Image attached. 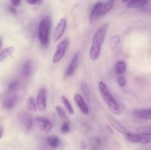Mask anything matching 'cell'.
I'll list each match as a JSON object with an SVG mask.
<instances>
[{
  "label": "cell",
  "mask_w": 151,
  "mask_h": 150,
  "mask_svg": "<svg viewBox=\"0 0 151 150\" xmlns=\"http://www.w3.org/2000/svg\"><path fill=\"white\" fill-rule=\"evenodd\" d=\"M109 26V24L106 23L101 25L96 30L94 37H93L89 51V57L91 60L95 61V60H98L99 57H100V54H101L102 46L104 43V40L106 38V32H107Z\"/></svg>",
  "instance_id": "obj_1"
},
{
  "label": "cell",
  "mask_w": 151,
  "mask_h": 150,
  "mask_svg": "<svg viewBox=\"0 0 151 150\" xmlns=\"http://www.w3.org/2000/svg\"><path fill=\"white\" fill-rule=\"evenodd\" d=\"M98 88L100 91V95L103 98V101L107 105L108 108L113 114L116 116H119L121 114V108L119 104L116 101L115 99L114 98L113 95L111 93L110 90L108 88L107 85L105 82L100 81L98 83Z\"/></svg>",
  "instance_id": "obj_2"
},
{
  "label": "cell",
  "mask_w": 151,
  "mask_h": 150,
  "mask_svg": "<svg viewBox=\"0 0 151 150\" xmlns=\"http://www.w3.org/2000/svg\"><path fill=\"white\" fill-rule=\"evenodd\" d=\"M52 20L50 16H45L41 19L38 25V38L40 43L44 46H47L50 41Z\"/></svg>",
  "instance_id": "obj_3"
},
{
  "label": "cell",
  "mask_w": 151,
  "mask_h": 150,
  "mask_svg": "<svg viewBox=\"0 0 151 150\" xmlns=\"http://www.w3.org/2000/svg\"><path fill=\"white\" fill-rule=\"evenodd\" d=\"M125 138L129 142L135 144H146L151 142V132L148 133H132L129 132L125 135Z\"/></svg>",
  "instance_id": "obj_4"
},
{
  "label": "cell",
  "mask_w": 151,
  "mask_h": 150,
  "mask_svg": "<svg viewBox=\"0 0 151 150\" xmlns=\"http://www.w3.org/2000/svg\"><path fill=\"white\" fill-rule=\"evenodd\" d=\"M69 44V41L68 39H65L63 41H62L60 43H59L58 45L56 47L55 52L54 56H53V63H57L62 60V58L64 56L65 53H66V50H67Z\"/></svg>",
  "instance_id": "obj_5"
},
{
  "label": "cell",
  "mask_w": 151,
  "mask_h": 150,
  "mask_svg": "<svg viewBox=\"0 0 151 150\" xmlns=\"http://www.w3.org/2000/svg\"><path fill=\"white\" fill-rule=\"evenodd\" d=\"M37 107L39 111L43 112L47 107V93L44 88H41L37 94L36 97Z\"/></svg>",
  "instance_id": "obj_6"
},
{
  "label": "cell",
  "mask_w": 151,
  "mask_h": 150,
  "mask_svg": "<svg viewBox=\"0 0 151 150\" xmlns=\"http://www.w3.org/2000/svg\"><path fill=\"white\" fill-rule=\"evenodd\" d=\"M106 118H107L108 121H109L110 124L111 125L116 131H118L119 133L126 135L127 134H128L130 132V131L128 130L126 127H125L122 124H120V122L116 120L115 118H114L113 116H110L109 114H107Z\"/></svg>",
  "instance_id": "obj_7"
},
{
  "label": "cell",
  "mask_w": 151,
  "mask_h": 150,
  "mask_svg": "<svg viewBox=\"0 0 151 150\" xmlns=\"http://www.w3.org/2000/svg\"><path fill=\"white\" fill-rule=\"evenodd\" d=\"M66 28V19H61L58 24H57L56 27L55 28L54 32H53V38L54 41H58V40L60 39L62 36H63V33H64L65 30Z\"/></svg>",
  "instance_id": "obj_8"
},
{
  "label": "cell",
  "mask_w": 151,
  "mask_h": 150,
  "mask_svg": "<svg viewBox=\"0 0 151 150\" xmlns=\"http://www.w3.org/2000/svg\"><path fill=\"white\" fill-rule=\"evenodd\" d=\"M35 121L36 124L41 129L46 131V132H50L52 129V124L47 118L42 117V116H38V117L35 118Z\"/></svg>",
  "instance_id": "obj_9"
},
{
  "label": "cell",
  "mask_w": 151,
  "mask_h": 150,
  "mask_svg": "<svg viewBox=\"0 0 151 150\" xmlns=\"http://www.w3.org/2000/svg\"><path fill=\"white\" fill-rule=\"evenodd\" d=\"M21 124L24 126L27 130H29L33 124V121L30 115L27 113H21L19 116Z\"/></svg>",
  "instance_id": "obj_10"
},
{
  "label": "cell",
  "mask_w": 151,
  "mask_h": 150,
  "mask_svg": "<svg viewBox=\"0 0 151 150\" xmlns=\"http://www.w3.org/2000/svg\"><path fill=\"white\" fill-rule=\"evenodd\" d=\"M78 63H79V53L78 52L74 55L73 58L72 59L69 66H68L67 69H66V76H71L75 74V71H76L77 68H78Z\"/></svg>",
  "instance_id": "obj_11"
},
{
  "label": "cell",
  "mask_w": 151,
  "mask_h": 150,
  "mask_svg": "<svg viewBox=\"0 0 151 150\" xmlns=\"http://www.w3.org/2000/svg\"><path fill=\"white\" fill-rule=\"evenodd\" d=\"M133 116L137 119L144 120H151V108L136 109L133 112Z\"/></svg>",
  "instance_id": "obj_12"
},
{
  "label": "cell",
  "mask_w": 151,
  "mask_h": 150,
  "mask_svg": "<svg viewBox=\"0 0 151 150\" xmlns=\"http://www.w3.org/2000/svg\"><path fill=\"white\" fill-rule=\"evenodd\" d=\"M17 101V96L15 94H11L4 99L2 105L6 110H11L15 107Z\"/></svg>",
  "instance_id": "obj_13"
},
{
  "label": "cell",
  "mask_w": 151,
  "mask_h": 150,
  "mask_svg": "<svg viewBox=\"0 0 151 150\" xmlns=\"http://www.w3.org/2000/svg\"><path fill=\"white\" fill-rule=\"evenodd\" d=\"M74 99H75V103L83 113H84L85 115H88L89 113V109H88V105L86 104L82 96L80 95V94H76L74 97Z\"/></svg>",
  "instance_id": "obj_14"
},
{
  "label": "cell",
  "mask_w": 151,
  "mask_h": 150,
  "mask_svg": "<svg viewBox=\"0 0 151 150\" xmlns=\"http://www.w3.org/2000/svg\"><path fill=\"white\" fill-rule=\"evenodd\" d=\"M151 0H122L124 3H127V7L128 8L134 9L142 7L149 3Z\"/></svg>",
  "instance_id": "obj_15"
},
{
  "label": "cell",
  "mask_w": 151,
  "mask_h": 150,
  "mask_svg": "<svg viewBox=\"0 0 151 150\" xmlns=\"http://www.w3.org/2000/svg\"><path fill=\"white\" fill-rule=\"evenodd\" d=\"M103 4L102 2H98L94 5V8L91 10V15H90V23H92L94 21L97 20L99 17H100V14H101L102 7H103Z\"/></svg>",
  "instance_id": "obj_16"
},
{
  "label": "cell",
  "mask_w": 151,
  "mask_h": 150,
  "mask_svg": "<svg viewBox=\"0 0 151 150\" xmlns=\"http://www.w3.org/2000/svg\"><path fill=\"white\" fill-rule=\"evenodd\" d=\"M15 51V48L13 46H10L5 48L0 52V61L2 62L8 58L10 56L12 55Z\"/></svg>",
  "instance_id": "obj_17"
},
{
  "label": "cell",
  "mask_w": 151,
  "mask_h": 150,
  "mask_svg": "<svg viewBox=\"0 0 151 150\" xmlns=\"http://www.w3.org/2000/svg\"><path fill=\"white\" fill-rule=\"evenodd\" d=\"M127 66L125 62L122 61V60H119V61L116 62L115 64V71L116 73L119 75H122L125 71H126Z\"/></svg>",
  "instance_id": "obj_18"
},
{
  "label": "cell",
  "mask_w": 151,
  "mask_h": 150,
  "mask_svg": "<svg viewBox=\"0 0 151 150\" xmlns=\"http://www.w3.org/2000/svg\"><path fill=\"white\" fill-rule=\"evenodd\" d=\"M47 142L50 147L55 149L57 148L59 146V144H60V140H59V138H58L57 136L51 135V136L47 137Z\"/></svg>",
  "instance_id": "obj_19"
},
{
  "label": "cell",
  "mask_w": 151,
  "mask_h": 150,
  "mask_svg": "<svg viewBox=\"0 0 151 150\" xmlns=\"http://www.w3.org/2000/svg\"><path fill=\"white\" fill-rule=\"evenodd\" d=\"M31 73H32V66H31L30 61L28 60L24 65L23 69H22V74L24 77H28L31 74Z\"/></svg>",
  "instance_id": "obj_20"
},
{
  "label": "cell",
  "mask_w": 151,
  "mask_h": 150,
  "mask_svg": "<svg viewBox=\"0 0 151 150\" xmlns=\"http://www.w3.org/2000/svg\"><path fill=\"white\" fill-rule=\"evenodd\" d=\"M27 107L30 111H36L37 110L38 107H37L36 101L33 97L30 96L28 98L27 101Z\"/></svg>",
  "instance_id": "obj_21"
},
{
  "label": "cell",
  "mask_w": 151,
  "mask_h": 150,
  "mask_svg": "<svg viewBox=\"0 0 151 150\" xmlns=\"http://www.w3.org/2000/svg\"><path fill=\"white\" fill-rule=\"evenodd\" d=\"M81 86L84 96H85V98L89 101L90 99H91V94H90V90L89 88H88V85H87L85 82H82L81 84Z\"/></svg>",
  "instance_id": "obj_22"
},
{
  "label": "cell",
  "mask_w": 151,
  "mask_h": 150,
  "mask_svg": "<svg viewBox=\"0 0 151 150\" xmlns=\"http://www.w3.org/2000/svg\"><path fill=\"white\" fill-rule=\"evenodd\" d=\"M61 101H62V103L64 104L66 110H68V112H69L71 115H73L74 113H75V110H74L73 107L72 106V104H71L70 101H69V99H68L66 96H63L61 97Z\"/></svg>",
  "instance_id": "obj_23"
},
{
  "label": "cell",
  "mask_w": 151,
  "mask_h": 150,
  "mask_svg": "<svg viewBox=\"0 0 151 150\" xmlns=\"http://www.w3.org/2000/svg\"><path fill=\"white\" fill-rule=\"evenodd\" d=\"M120 43V37L119 35H115L112 36L109 40V46L111 49H115L119 46Z\"/></svg>",
  "instance_id": "obj_24"
},
{
  "label": "cell",
  "mask_w": 151,
  "mask_h": 150,
  "mask_svg": "<svg viewBox=\"0 0 151 150\" xmlns=\"http://www.w3.org/2000/svg\"><path fill=\"white\" fill-rule=\"evenodd\" d=\"M55 110H56V112H57L58 115V116L60 117V119H61L63 121H69V118H68V116H66V113H65L64 110H63V109L61 107H60V106H57V107H55Z\"/></svg>",
  "instance_id": "obj_25"
},
{
  "label": "cell",
  "mask_w": 151,
  "mask_h": 150,
  "mask_svg": "<svg viewBox=\"0 0 151 150\" xmlns=\"http://www.w3.org/2000/svg\"><path fill=\"white\" fill-rule=\"evenodd\" d=\"M114 1H110L109 2L106 3L105 4H103V7H102V10H101V14H100V16H103L104 15H106V13H109L111 10L112 9V7H114Z\"/></svg>",
  "instance_id": "obj_26"
},
{
  "label": "cell",
  "mask_w": 151,
  "mask_h": 150,
  "mask_svg": "<svg viewBox=\"0 0 151 150\" xmlns=\"http://www.w3.org/2000/svg\"><path fill=\"white\" fill-rule=\"evenodd\" d=\"M69 121H63L60 128V132L63 134L69 133L70 132V126H69Z\"/></svg>",
  "instance_id": "obj_27"
},
{
  "label": "cell",
  "mask_w": 151,
  "mask_h": 150,
  "mask_svg": "<svg viewBox=\"0 0 151 150\" xmlns=\"http://www.w3.org/2000/svg\"><path fill=\"white\" fill-rule=\"evenodd\" d=\"M137 130L139 132H141L142 133H148L151 132V126H144L137 127Z\"/></svg>",
  "instance_id": "obj_28"
},
{
  "label": "cell",
  "mask_w": 151,
  "mask_h": 150,
  "mask_svg": "<svg viewBox=\"0 0 151 150\" xmlns=\"http://www.w3.org/2000/svg\"><path fill=\"white\" fill-rule=\"evenodd\" d=\"M100 139L99 138H96L93 141V144H92V150H99V148H100Z\"/></svg>",
  "instance_id": "obj_29"
},
{
  "label": "cell",
  "mask_w": 151,
  "mask_h": 150,
  "mask_svg": "<svg viewBox=\"0 0 151 150\" xmlns=\"http://www.w3.org/2000/svg\"><path fill=\"white\" fill-rule=\"evenodd\" d=\"M117 82L118 84H119V86L124 87L125 85H126V79H125V77L123 76V75H120V76L118 77Z\"/></svg>",
  "instance_id": "obj_30"
},
{
  "label": "cell",
  "mask_w": 151,
  "mask_h": 150,
  "mask_svg": "<svg viewBox=\"0 0 151 150\" xmlns=\"http://www.w3.org/2000/svg\"><path fill=\"white\" fill-rule=\"evenodd\" d=\"M18 88L17 82H12L8 87V92L9 93H14Z\"/></svg>",
  "instance_id": "obj_31"
},
{
  "label": "cell",
  "mask_w": 151,
  "mask_h": 150,
  "mask_svg": "<svg viewBox=\"0 0 151 150\" xmlns=\"http://www.w3.org/2000/svg\"><path fill=\"white\" fill-rule=\"evenodd\" d=\"M140 10L143 12H147V13H151V4L150 2L147 3V4L144 5L143 7H140Z\"/></svg>",
  "instance_id": "obj_32"
},
{
  "label": "cell",
  "mask_w": 151,
  "mask_h": 150,
  "mask_svg": "<svg viewBox=\"0 0 151 150\" xmlns=\"http://www.w3.org/2000/svg\"><path fill=\"white\" fill-rule=\"evenodd\" d=\"M10 1L11 3L12 6H13V7L19 6L21 3V0H10Z\"/></svg>",
  "instance_id": "obj_33"
},
{
  "label": "cell",
  "mask_w": 151,
  "mask_h": 150,
  "mask_svg": "<svg viewBox=\"0 0 151 150\" xmlns=\"http://www.w3.org/2000/svg\"><path fill=\"white\" fill-rule=\"evenodd\" d=\"M25 1H26V2L27 4H31V5H34V4H38L40 1V0H25Z\"/></svg>",
  "instance_id": "obj_34"
},
{
  "label": "cell",
  "mask_w": 151,
  "mask_h": 150,
  "mask_svg": "<svg viewBox=\"0 0 151 150\" xmlns=\"http://www.w3.org/2000/svg\"><path fill=\"white\" fill-rule=\"evenodd\" d=\"M81 147L82 149H86L87 148V144L85 142H81Z\"/></svg>",
  "instance_id": "obj_35"
},
{
  "label": "cell",
  "mask_w": 151,
  "mask_h": 150,
  "mask_svg": "<svg viewBox=\"0 0 151 150\" xmlns=\"http://www.w3.org/2000/svg\"><path fill=\"white\" fill-rule=\"evenodd\" d=\"M10 12H11V13H15L16 12V9H15V7H10Z\"/></svg>",
  "instance_id": "obj_36"
},
{
  "label": "cell",
  "mask_w": 151,
  "mask_h": 150,
  "mask_svg": "<svg viewBox=\"0 0 151 150\" xmlns=\"http://www.w3.org/2000/svg\"><path fill=\"white\" fill-rule=\"evenodd\" d=\"M1 136H2V129L0 128V138H1Z\"/></svg>",
  "instance_id": "obj_37"
},
{
  "label": "cell",
  "mask_w": 151,
  "mask_h": 150,
  "mask_svg": "<svg viewBox=\"0 0 151 150\" xmlns=\"http://www.w3.org/2000/svg\"><path fill=\"white\" fill-rule=\"evenodd\" d=\"M1 39L0 38V49H1Z\"/></svg>",
  "instance_id": "obj_38"
},
{
  "label": "cell",
  "mask_w": 151,
  "mask_h": 150,
  "mask_svg": "<svg viewBox=\"0 0 151 150\" xmlns=\"http://www.w3.org/2000/svg\"><path fill=\"white\" fill-rule=\"evenodd\" d=\"M110 1H114V0H110Z\"/></svg>",
  "instance_id": "obj_39"
}]
</instances>
